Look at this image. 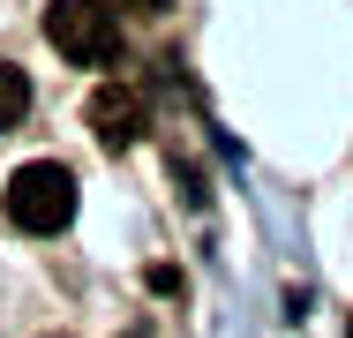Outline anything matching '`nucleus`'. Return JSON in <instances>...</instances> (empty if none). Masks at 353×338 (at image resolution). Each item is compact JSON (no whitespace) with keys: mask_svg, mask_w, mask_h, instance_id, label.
Wrapping results in <instances>:
<instances>
[{"mask_svg":"<svg viewBox=\"0 0 353 338\" xmlns=\"http://www.w3.org/2000/svg\"><path fill=\"white\" fill-rule=\"evenodd\" d=\"M23 113H30V75H23L15 61H0V135L15 128Z\"/></svg>","mask_w":353,"mask_h":338,"instance_id":"20e7f679","label":"nucleus"},{"mask_svg":"<svg viewBox=\"0 0 353 338\" xmlns=\"http://www.w3.org/2000/svg\"><path fill=\"white\" fill-rule=\"evenodd\" d=\"M346 338H353V331H346Z\"/></svg>","mask_w":353,"mask_h":338,"instance_id":"0eeeda50","label":"nucleus"},{"mask_svg":"<svg viewBox=\"0 0 353 338\" xmlns=\"http://www.w3.org/2000/svg\"><path fill=\"white\" fill-rule=\"evenodd\" d=\"M75 218V173L61 158H30L8 173V226L15 233H61Z\"/></svg>","mask_w":353,"mask_h":338,"instance_id":"f257e3e1","label":"nucleus"},{"mask_svg":"<svg viewBox=\"0 0 353 338\" xmlns=\"http://www.w3.org/2000/svg\"><path fill=\"white\" fill-rule=\"evenodd\" d=\"M83 121L98 128V143H105V150H128V143L150 128V113H143V98L128 90V83H105V90H90Z\"/></svg>","mask_w":353,"mask_h":338,"instance_id":"7ed1b4c3","label":"nucleus"},{"mask_svg":"<svg viewBox=\"0 0 353 338\" xmlns=\"http://www.w3.org/2000/svg\"><path fill=\"white\" fill-rule=\"evenodd\" d=\"M46 38L75 68H113L121 61V15L105 0H53L46 8Z\"/></svg>","mask_w":353,"mask_h":338,"instance_id":"f03ea898","label":"nucleus"},{"mask_svg":"<svg viewBox=\"0 0 353 338\" xmlns=\"http://www.w3.org/2000/svg\"><path fill=\"white\" fill-rule=\"evenodd\" d=\"M105 8H113V15H165L173 0H105Z\"/></svg>","mask_w":353,"mask_h":338,"instance_id":"39448f33","label":"nucleus"},{"mask_svg":"<svg viewBox=\"0 0 353 338\" xmlns=\"http://www.w3.org/2000/svg\"><path fill=\"white\" fill-rule=\"evenodd\" d=\"M121 338H150V331H121Z\"/></svg>","mask_w":353,"mask_h":338,"instance_id":"423d86ee","label":"nucleus"}]
</instances>
